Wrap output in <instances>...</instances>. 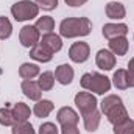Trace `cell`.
Here are the masks:
<instances>
[{"label": "cell", "mask_w": 134, "mask_h": 134, "mask_svg": "<svg viewBox=\"0 0 134 134\" xmlns=\"http://www.w3.org/2000/svg\"><path fill=\"white\" fill-rule=\"evenodd\" d=\"M92 30V24L87 17H67L59 25V33L63 37L87 36Z\"/></svg>", "instance_id": "1"}, {"label": "cell", "mask_w": 134, "mask_h": 134, "mask_svg": "<svg viewBox=\"0 0 134 134\" xmlns=\"http://www.w3.org/2000/svg\"><path fill=\"white\" fill-rule=\"evenodd\" d=\"M81 87L89 92L104 95L111 89V80L101 73H84L81 76Z\"/></svg>", "instance_id": "2"}, {"label": "cell", "mask_w": 134, "mask_h": 134, "mask_svg": "<svg viewBox=\"0 0 134 134\" xmlns=\"http://www.w3.org/2000/svg\"><path fill=\"white\" fill-rule=\"evenodd\" d=\"M11 14L17 22H25L37 17L39 14V6L33 3L31 0H20L11 6Z\"/></svg>", "instance_id": "3"}, {"label": "cell", "mask_w": 134, "mask_h": 134, "mask_svg": "<svg viewBox=\"0 0 134 134\" xmlns=\"http://www.w3.org/2000/svg\"><path fill=\"white\" fill-rule=\"evenodd\" d=\"M39 37H41V31L33 25H25V27L20 28L19 39H20V44L27 48H33L34 45H37Z\"/></svg>", "instance_id": "4"}, {"label": "cell", "mask_w": 134, "mask_h": 134, "mask_svg": "<svg viewBox=\"0 0 134 134\" xmlns=\"http://www.w3.org/2000/svg\"><path fill=\"white\" fill-rule=\"evenodd\" d=\"M75 104L80 109L81 115L97 109V98L91 94V92H78L75 95Z\"/></svg>", "instance_id": "5"}, {"label": "cell", "mask_w": 134, "mask_h": 134, "mask_svg": "<svg viewBox=\"0 0 134 134\" xmlns=\"http://www.w3.org/2000/svg\"><path fill=\"white\" fill-rule=\"evenodd\" d=\"M89 55H91V48L86 42H75L69 50V58L73 63H78V64L87 61Z\"/></svg>", "instance_id": "6"}, {"label": "cell", "mask_w": 134, "mask_h": 134, "mask_svg": "<svg viewBox=\"0 0 134 134\" xmlns=\"http://www.w3.org/2000/svg\"><path fill=\"white\" fill-rule=\"evenodd\" d=\"M95 63H97L98 69H101V70H111L112 67L115 66V55L111 50L101 48V50L97 52Z\"/></svg>", "instance_id": "7"}, {"label": "cell", "mask_w": 134, "mask_h": 134, "mask_svg": "<svg viewBox=\"0 0 134 134\" xmlns=\"http://www.w3.org/2000/svg\"><path fill=\"white\" fill-rule=\"evenodd\" d=\"M104 115L108 117V120H109L112 125H120V123H123L125 120L130 119V117H128V112H126V109H125V106H123V103L115 104V106L111 108Z\"/></svg>", "instance_id": "8"}, {"label": "cell", "mask_w": 134, "mask_h": 134, "mask_svg": "<svg viewBox=\"0 0 134 134\" xmlns=\"http://www.w3.org/2000/svg\"><path fill=\"white\" fill-rule=\"evenodd\" d=\"M126 33H128V27L125 24H106V25H103V36L109 41L114 37L126 36Z\"/></svg>", "instance_id": "9"}, {"label": "cell", "mask_w": 134, "mask_h": 134, "mask_svg": "<svg viewBox=\"0 0 134 134\" xmlns=\"http://www.w3.org/2000/svg\"><path fill=\"white\" fill-rule=\"evenodd\" d=\"M56 120H58L61 125H76L78 120H80V117H78V114H76L72 108L64 106V108H61V109L58 111Z\"/></svg>", "instance_id": "10"}, {"label": "cell", "mask_w": 134, "mask_h": 134, "mask_svg": "<svg viewBox=\"0 0 134 134\" xmlns=\"http://www.w3.org/2000/svg\"><path fill=\"white\" fill-rule=\"evenodd\" d=\"M41 44H42L47 50H50L52 53H56V52H59V50L63 48L61 36H58V34H55V33H45L42 36Z\"/></svg>", "instance_id": "11"}, {"label": "cell", "mask_w": 134, "mask_h": 134, "mask_svg": "<svg viewBox=\"0 0 134 134\" xmlns=\"http://www.w3.org/2000/svg\"><path fill=\"white\" fill-rule=\"evenodd\" d=\"M22 92L30 100H36V101L41 100V95H42V91H41L39 84L36 81H31V80H24L22 81Z\"/></svg>", "instance_id": "12"}, {"label": "cell", "mask_w": 134, "mask_h": 134, "mask_svg": "<svg viewBox=\"0 0 134 134\" xmlns=\"http://www.w3.org/2000/svg\"><path fill=\"white\" fill-rule=\"evenodd\" d=\"M73 75H75V72H73L72 66H69V64H61V66L56 67V70H55V78L61 84H64V86L70 84L73 81Z\"/></svg>", "instance_id": "13"}, {"label": "cell", "mask_w": 134, "mask_h": 134, "mask_svg": "<svg viewBox=\"0 0 134 134\" xmlns=\"http://www.w3.org/2000/svg\"><path fill=\"white\" fill-rule=\"evenodd\" d=\"M30 56L36 59V61H39V63H48V61H52V58H53V53L50 52V50H47L41 42L37 44V45H34L33 48L30 50Z\"/></svg>", "instance_id": "14"}, {"label": "cell", "mask_w": 134, "mask_h": 134, "mask_svg": "<svg viewBox=\"0 0 134 134\" xmlns=\"http://www.w3.org/2000/svg\"><path fill=\"white\" fill-rule=\"evenodd\" d=\"M109 48L114 55L117 56H123L126 55L128 52V39L125 36H120V37H114L109 41Z\"/></svg>", "instance_id": "15"}, {"label": "cell", "mask_w": 134, "mask_h": 134, "mask_svg": "<svg viewBox=\"0 0 134 134\" xmlns=\"http://www.w3.org/2000/svg\"><path fill=\"white\" fill-rule=\"evenodd\" d=\"M106 16L109 19H123L126 16V9L120 2H109L106 5Z\"/></svg>", "instance_id": "16"}, {"label": "cell", "mask_w": 134, "mask_h": 134, "mask_svg": "<svg viewBox=\"0 0 134 134\" xmlns=\"http://www.w3.org/2000/svg\"><path fill=\"white\" fill-rule=\"evenodd\" d=\"M13 115H14V123L27 122V120L30 119V115H31V111H30V108H28L25 103L19 101V103H16L14 108H13Z\"/></svg>", "instance_id": "17"}, {"label": "cell", "mask_w": 134, "mask_h": 134, "mask_svg": "<svg viewBox=\"0 0 134 134\" xmlns=\"http://www.w3.org/2000/svg\"><path fill=\"white\" fill-rule=\"evenodd\" d=\"M83 120H84V128L89 133H94V131H97V128L100 125V112L97 109H94V111L84 114L83 115Z\"/></svg>", "instance_id": "18"}, {"label": "cell", "mask_w": 134, "mask_h": 134, "mask_svg": "<svg viewBox=\"0 0 134 134\" xmlns=\"http://www.w3.org/2000/svg\"><path fill=\"white\" fill-rule=\"evenodd\" d=\"M53 108H55V104H53L50 100H39L36 104H34L33 112H34L36 117L44 119V117H48V114L53 111Z\"/></svg>", "instance_id": "19"}, {"label": "cell", "mask_w": 134, "mask_h": 134, "mask_svg": "<svg viewBox=\"0 0 134 134\" xmlns=\"http://www.w3.org/2000/svg\"><path fill=\"white\" fill-rule=\"evenodd\" d=\"M19 75L24 80H33L39 75V66L37 64H30V63H24L19 67Z\"/></svg>", "instance_id": "20"}, {"label": "cell", "mask_w": 134, "mask_h": 134, "mask_svg": "<svg viewBox=\"0 0 134 134\" xmlns=\"http://www.w3.org/2000/svg\"><path fill=\"white\" fill-rule=\"evenodd\" d=\"M37 84L41 87V91H52L53 86H55V75L52 72H44V73H39V80H37Z\"/></svg>", "instance_id": "21"}, {"label": "cell", "mask_w": 134, "mask_h": 134, "mask_svg": "<svg viewBox=\"0 0 134 134\" xmlns=\"http://www.w3.org/2000/svg\"><path fill=\"white\" fill-rule=\"evenodd\" d=\"M112 83L117 89H126L130 87L128 86V72L125 69H119L117 72H114V76H112Z\"/></svg>", "instance_id": "22"}, {"label": "cell", "mask_w": 134, "mask_h": 134, "mask_svg": "<svg viewBox=\"0 0 134 134\" xmlns=\"http://www.w3.org/2000/svg\"><path fill=\"white\" fill-rule=\"evenodd\" d=\"M39 31H45V33H52V30L55 28V20L53 17L50 16H42L36 20V25H34Z\"/></svg>", "instance_id": "23"}, {"label": "cell", "mask_w": 134, "mask_h": 134, "mask_svg": "<svg viewBox=\"0 0 134 134\" xmlns=\"http://www.w3.org/2000/svg\"><path fill=\"white\" fill-rule=\"evenodd\" d=\"M119 103H123L122 98H120L119 95H108V97H104L103 101L100 103L101 112H103V114H106L111 108H114V106H115V104H119Z\"/></svg>", "instance_id": "24"}, {"label": "cell", "mask_w": 134, "mask_h": 134, "mask_svg": "<svg viewBox=\"0 0 134 134\" xmlns=\"http://www.w3.org/2000/svg\"><path fill=\"white\" fill-rule=\"evenodd\" d=\"M13 33V25L8 17L0 16V39H8Z\"/></svg>", "instance_id": "25"}, {"label": "cell", "mask_w": 134, "mask_h": 134, "mask_svg": "<svg viewBox=\"0 0 134 134\" xmlns=\"http://www.w3.org/2000/svg\"><path fill=\"white\" fill-rule=\"evenodd\" d=\"M114 134H134V122L128 119L120 125H114Z\"/></svg>", "instance_id": "26"}, {"label": "cell", "mask_w": 134, "mask_h": 134, "mask_svg": "<svg viewBox=\"0 0 134 134\" xmlns=\"http://www.w3.org/2000/svg\"><path fill=\"white\" fill-rule=\"evenodd\" d=\"M0 125H3V126H13L14 125L13 109H9V108H2L0 109Z\"/></svg>", "instance_id": "27"}, {"label": "cell", "mask_w": 134, "mask_h": 134, "mask_svg": "<svg viewBox=\"0 0 134 134\" xmlns=\"http://www.w3.org/2000/svg\"><path fill=\"white\" fill-rule=\"evenodd\" d=\"M13 134H36L31 126V123L28 122H19L13 125Z\"/></svg>", "instance_id": "28"}, {"label": "cell", "mask_w": 134, "mask_h": 134, "mask_svg": "<svg viewBox=\"0 0 134 134\" xmlns=\"http://www.w3.org/2000/svg\"><path fill=\"white\" fill-rule=\"evenodd\" d=\"M39 134H59V130H58V126H56L55 123H52V122H45V123L41 125V128H39Z\"/></svg>", "instance_id": "29"}, {"label": "cell", "mask_w": 134, "mask_h": 134, "mask_svg": "<svg viewBox=\"0 0 134 134\" xmlns=\"http://www.w3.org/2000/svg\"><path fill=\"white\" fill-rule=\"evenodd\" d=\"M36 5L42 9H47V11H52L58 6V0H36Z\"/></svg>", "instance_id": "30"}, {"label": "cell", "mask_w": 134, "mask_h": 134, "mask_svg": "<svg viewBox=\"0 0 134 134\" xmlns=\"http://www.w3.org/2000/svg\"><path fill=\"white\" fill-rule=\"evenodd\" d=\"M128 86L130 87H134V58L130 59L128 63Z\"/></svg>", "instance_id": "31"}, {"label": "cell", "mask_w": 134, "mask_h": 134, "mask_svg": "<svg viewBox=\"0 0 134 134\" xmlns=\"http://www.w3.org/2000/svg\"><path fill=\"white\" fill-rule=\"evenodd\" d=\"M61 134H80V130L76 128V125H63Z\"/></svg>", "instance_id": "32"}, {"label": "cell", "mask_w": 134, "mask_h": 134, "mask_svg": "<svg viewBox=\"0 0 134 134\" xmlns=\"http://www.w3.org/2000/svg\"><path fill=\"white\" fill-rule=\"evenodd\" d=\"M64 2H66V5H69V6H81L87 0H64Z\"/></svg>", "instance_id": "33"}]
</instances>
